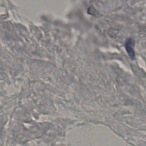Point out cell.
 Returning a JSON list of instances; mask_svg holds the SVG:
<instances>
[{"mask_svg": "<svg viewBox=\"0 0 146 146\" xmlns=\"http://www.w3.org/2000/svg\"><path fill=\"white\" fill-rule=\"evenodd\" d=\"M134 45H135V42L132 38H128L125 42V49L127 50V53L132 59H133L135 56V51H134Z\"/></svg>", "mask_w": 146, "mask_h": 146, "instance_id": "6da1fadb", "label": "cell"}]
</instances>
